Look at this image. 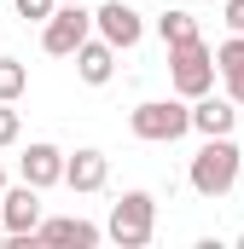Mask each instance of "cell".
I'll return each instance as SVG.
<instances>
[{"instance_id": "6da1fadb", "label": "cell", "mask_w": 244, "mask_h": 249, "mask_svg": "<svg viewBox=\"0 0 244 249\" xmlns=\"http://www.w3.org/2000/svg\"><path fill=\"white\" fill-rule=\"evenodd\" d=\"M239 168H244V157H239V145H233V133H215V139H203L198 145V157H192V168H186V180H192V191L198 197H227V191L239 186Z\"/></svg>"}, {"instance_id": "7a4b0ae2", "label": "cell", "mask_w": 244, "mask_h": 249, "mask_svg": "<svg viewBox=\"0 0 244 249\" xmlns=\"http://www.w3.org/2000/svg\"><path fill=\"white\" fill-rule=\"evenodd\" d=\"M128 133L145 145H175L181 133H192V110H186V99H145L128 110Z\"/></svg>"}, {"instance_id": "3957f363", "label": "cell", "mask_w": 244, "mask_h": 249, "mask_svg": "<svg viewBox=\"0 0 244 249\" xmlns=\"http://www.w3.org/2000/svg\"><path fill=\"white\" fill-rule=\"evenodd\" d=\"M151 232H157V197H151V191H122L117 203H111V226H105V238L122 244V249H145Z\"/></svg>"}, {"instance_id": "277c9868", "label": "cell", "mask_w": 244, "mask_h": 249, "mask_svg": "<svg viewBox=\"0 0 244 249\" xmlns=\"http://www.w3.org/2000/svg\"><path fill=\"white\" fill-rule=\"evenodd\" d=\"M169 87H175L181 99H198V93L215 87V53L203 47V35H198V41H181V47H169Z\"/></svg>"}, {"instance_id": "5b68a950", "label": "cell", "mask_w": 244, "mask_h": 249, "mask_svg": "<svg viewBox=\"0 0 244 249\" xmlns=\"http://www.w3.org/2000/svg\"><path fill=\"white\" fill-rule=\"evenodd\" d=\"M87 35H93V12H87V0H81V6H53V18L41 23V47H47L53 58H70Z\"/></svg>"}, {"instance_id": "8992f818", "label": "cell", "mask_w": 244, "mask_h": 249, "mask_svg": "<svg viewBox=\"0 0 244 249\" xmlns=\"http://www.w3.org/2000/svg\"><path fill=\"white\" fill-rule=\"evenodd\" d=\"M0 226H6V244H29L35 226H41V191L35 186L0 191Z\"/></svg>"}, {"instance_id": "52a82bcc", "label": "cell", "mask_w": 244, "mask_h": 249, "mask_svg": "<svg viewBox=\"0 0 244 249\" xmlns=\"http://www.w3.org/2000/svg\"><path fill=\"white\" fill-rule=\"evenodd\" d=\"M93 35H99V41H111L117 53H128V47H140V41H145V18H140L128 0H105V6L93 12Z\"/></svg>"}, {"instance_id": "ba28073f", "label": "cell", "mask_w": 244, "mask_h": 249, "mask_svg": "<svg viewBox=\"0 0 244 249\" xmlns=\"http://www.w3.org/2000/svg\"><path fill=\"white\" fill-rule=\"evenodd\" d=\"M18 174H23V186L47 191V186H64V151L53 139H35L23 157H18Z\"/></svg>"}, {"instance_id": "9c48e42d", "label": "cell", "mask_w": 244, "mask_h": 249, "mask_svg": "<svg viewBox=\"0 0 244 249\" xmlns=\"http://www.w3.org/2000/svg\"><path fill=\"white\" fill-rule=\"evenodd\" d=\"M105 180H111V157L105 151L81 145L76 157H64V186L70 191H105Z\"/></svg>"}, {"instance_id": "30bf717a", "label": "cell", "mask_w": 244, "mask_h": 249, "mask_svg": "<svg viewBox=\"0 0 244 249\" xmlns=\"http://www.w3.org/2000/svg\"><path fill=\"white\" fill-rule=\"evenodd\" d=\"M186 110H192V133H203V139L233 133V122H239V105H233V99H215V93L186 99Z\"/></svg>"}, {"instance_id": "8fae6325", "label": "cell", "mask_w": 244, "mask_h": 249, "mask_svg": "<svg viewBox=\"0 0 244 249\" xmlns=\"http://www.w3.org/2000/svg\"><path fill=\"white\" fill-rule=\"evenodd\" d=\"M70 58H76V75H81L87 87H105V81L117 75V47H111V41H99V35H87Z\"/></svg>"}, {"instance_id": "7c38bea8", "label": "cell", "mask_w": 244, "mask_h": 249, "mask_svg": "<svg viewBox=\"0 0 244 249\" xmlns=\"http://www.w3.org/2000/svg\"><path fill=\"white\" fill-rule=\"evenodd\" d=\"M215 75L227 81V99L244 105V35H227V41L215 47Z\"/></svg>"}, {"instance_id": "4fadbf2b", "label": "cell", "mask_w": 244, "mask_h": 249, "mask_svg": "<svg viewBox=\"0 0 244 249\" xmlns=\"http://www.w3.org/2000/svg\"><path fill=\"white\" fill-rule=\"evenodd\" d=\"M35 238H41V244H76V249H93L105 232H99L93 220H41V226H35Z\"/></svg>"}, {"instance_id": "5bb4252c", "label": "cell", "mask_w": 244, "mask_h": 249, "mask_svg": "<svg viewBox=\"0 0 244 249\" xmlns=\"http://www.w3.org/2000/svg\"><path fill=\"white\" fill-rule=\"evenodd\" d=\"M157 41H163V47L198 41V18H192V12H181V6H175V12H163V18H157Z\"/></svg>"}, {"instance_id": "9a60e30c", "label": "cell", "mask_w": 244, "mask_h": 249, "mask_svg": "<svg viewBox=\"0 0 244 249\" xmlns=\"http://www.w3.org/2000/svg\"><path fill=\"white\" fill-rule=\"evenodd\" d=\"M23 93H29V70L18 58H0V105H18Z\"/></svg>"}, {"instance_id": "2e32d148", "label": "cell", "mask_w": 244, "mask_h": 249, "mask_svg": "<svg viewBox=\"0 0 244 249\" xmlns=\"http://www.w3.org/2000/svg\"><path fill=\"white\" fill-rule=\"evenodd\" d=\"M18 139H23V116H18L12 105H0V151H12Z\"/></svg>"}, {"instance_id": "e0dca14e", "label": "cell", "mask_w": 244, "mask_h": 249, "mask_svg": "<svg viewBox=\"0 0 244 249\" xmlns=\"http://www.w3.org/2000/svg\"><path fill=\"white\" fill-rule=\"evenodd\" d=\"M12 6H18V18H23V23H47L59 0H12Z\"/></svg>"}, {"instance_id": "ac0fdd59", "label": "cell", "mask_w": 244, "mask_h": 249, "mask_svg": "<svg viewBox=\"0 0 244 249\" xmlns=\"http://www.w3.org/2000/svg\"><path fill=\"white\" fill-rule=\"evenodd\" d=\"M227 29L244 35V0H227Z\"/></svg>"}, {"instance_id": "d6986e66", "label": "cell", "mask_w": 244, "mask_h": 249, "mask_svg": "<svg viewBox=\"0 0 244 249\" xmlns=\"http://www.w3.org/2000/svg\"><path fill=\"white\" fill-rule=\"evenodd\" d=\"M0 191H6V162H0Z\"/></svg>"}, {"instance_id": "ffe728a7", "label": "cell", "mask_w": 244, "mask_h": 249, "mask_svg": "<svg viewBox=\"0 0 244 249\" xmlns=\"http://www.w3.org/2000/svg\"><path fill=\"white\" fill-rule=\"evenodd\" d=\"M59 6H81V0H59Z\"/></svg>"}, {"instance_id": "44dd1931", "label": "cell", "mask_w": 244, "mask_h": 249, "mask_svg": "<svg viewBox=\"0 0 244 249\" xmlns=\"http://www.w3.org/2000/svg\"><path fill=\"white\" fill-rule=\"evenodd\" d=\"M0 244H6V226H0Z\"/></svg>"}, {"instance_id": "7402d4cb", "label": "cell", "mask_w": 244, "mask_h": 249, "mask_svg": "<svg viewBox=\"0 0 244 249\" xmlns=\"http://www.w3.org/2000/svg\"><path fill=\"white\" fill-rule=\"evenodd\" d=\"M239 249H244V232H239Z\"/></svg>"}]
</instances>
